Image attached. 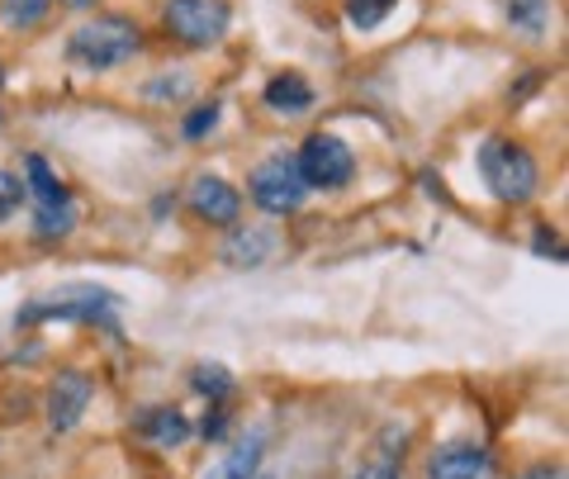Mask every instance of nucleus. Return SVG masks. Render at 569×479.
<instances>
[{
    "mask_svg": "<svg viewBox=\"0 0 569 479\" xmlns=\"http://www.w3.org/2000/svg\"><path fill=\"white\" fill-rule=\"evenodd\" d=\"M138 52H142V29L129 14H96V20L71 29V39H67V62L91 77L114 72V67L133 62Z\"/></svg>",
    "mask_w": 569,
    "mask_h": 479,
    "instance_id": "1",
    "label": "nucleus"
},
{
    "mask_svg": "<svg viewBox=\"0 0 569 479\" xmlns=\"http://www.w3.org/2000/svg\"><path fill=\"white\" fill-rule=\"evenodd\" d=\"M475 162H479V176H485V186L498 204H527V200H537V190H541V167H537V157H531L518 138H503V133H493L479 143L475 152Z\"/></svg>",
    "mask_w": 569,
    "mask_h": 479,
    "instance_id": "2",
    "label": "nucleus"
},
{
    "mask_svg": "<svg viewBox=\"0 0 569 479\" xmlns=\"http://www.w3.org/2000/svg\"><path fill=\"white\" fill-rule=\"evenodd\" d=\"M48 318H67V323H100L119 332V295L104 290V286H62L58 295L48 299H33L14 313L20 328H33V323H48Z\"/></svg>",
    "mask_w": 569,
    "mask_h": 479,
    "instance_id": "3",
    "label": "nucleus"
},
{
    "mask_svg": "<svg viewBox=\"0 0 569 479\" xmlns=\"http://www.w3.org/2000/svg\"><path fill=\"white\" fill-rule=\"evenodd\" d=\"M162 29L171 43H181L190 52H209L233 29V6H228V0H167Z\"/></svg>",
    "mask_w": 569,
    "mask_h": 479,
    "instance_id": "4",
    "label": "nucleus"
},
{
    "mask_svg": "<svg viewBox=\"0 0 569 479\" xmlns=\"http://www.w3.org/2000/svg\"><path fill=\"white\" fill-rule=\"evenodd\" d=\"M247 200H252L261 214H271V219H284V214H299L309 200V186L299 181V171H295V157H266V162L252 167V176H247Z\"/></svg>",
    "mask_w": 569,
    "mask_h": 479,
    "instance_id": "5",
    "label": "nucleus"
},
{
    "mask_svg": "<svg viewBox=\"0 0 569 479\" xmlns=\"http://www.w3.org/2000/svg\"><path fill=\"white\" fill-rule=\"evenodd\" d=\"M295 171H299V181H305L309 190H342V186H351V176H356V152L337 133L318 129V133H309L305 143H299Z\"/></svg>",
    "mask_w": 569,
    "mask_h": 479,
    "instance_id": "6",
    "label": "nucleus"
},
{
    "mask_svg": "<svg viewBox=\"0 0 569 479\" xmlns=\"http://www.w3.org/2000/svg\"><path fill=\"white\" fill-rule=\"evenodd\" d=\"M96 399V380L86 376V370H58L48 385V399H43V418L52 432H71L77 422L86 418V408Z\"/></svg>",
    "mask_w": 569,
    "mask_h": 479,
    "instance_id": "7",
    "label": "nucleus"
},
{
    "mask_svg": "<svg viewBox=\"0 0 569 479\" xmlns=\"http://www.w3.org/2000/svg\"><path fill=\"white\" fill-rule=\"evenodd\" d=\"M186 204H190V214L209 228H233L242 219V190L213 171L194 176L190 190H186Z\"/></svg>",
    "mask_w": 569,
    "mask_h": 479,
    "instance_id": "8",
    "label": "nucleus"
},
{
    "mask_svg": "<svg viewBox=\"0 0 569 479\" xmlns=\"http://www.w3.org/2000/svg\"><path fill=\"white\" fill-rule=\"evenodd\" d=\"M427 479H493V451L485 447V441H441V447H432V456H427Z\"/></svg>",
    "mask_w": 569,
    "mask_h": 479,
    "instance_id": "9",
    "label": "nucleus"
},
{
    "mask_svg": "<svg viewBox=\"0 0 569 479\" xmlns=\"http://www.w3.org/2000/svg\"><path fill=\"white\" fill-rule=\"evenodd\" d=\"M276 233L266 223H233L228 228V238L219 247L223 266H233V271H257V266H266L276 257Z\"/></svg>",
    "mask_w": 569,
    "mask_h": 479,
    "instance_id": "10",
    "label": "nucleus"
},
{
    "mask_svg": "<svg viewBox=\"0 0 569 479\" xmlns=\"http://www.w3.org/2000/svg\"><path fill=\"white\" fill-rule=\"evenodd\" d=\"M133 432H138V437H148L152 447H162V451L186 447V441L194 437L190 418L181 413V408H171V403H162V408H148V413H138V418H133Z\"/></svg>",
    "mask_w": 569,
    "mask_h": 479,
    "instance_id": "11",
    "label": "nucleus"
},
{
    "mask_svg": "<svg viewBox=\"0 0 569 479\" xmlns=\"http://www.w3.org/2000/svg\"><path fill=\"white\" fill-rule=\"evenodd\" d=\"M261 104H266V110H276V114H284V119H299V114L313 110L318 96H313V86L299 72H276L271 81L261 86Z\"/></svg>",
    "mask_w": 569,
    "mask_h": 479,
    "instance_id": "12",
    "label": "nucleus"
},
{
    "mask_svg": "<svg viewBox=\"0 0 569 479\" xmlns=\"http://www.w3.org/2000/svg\"><path fill=\"white\" fill-rule=\"evenodd\" d=\"M503 20L512 33H522L527 43H541L550 33V20H556V0H498Z\"/></svg>",
    "mask_w": 569,
    "mask_h": 479,
    "instance_id": "13",
    "label": "nucleus"
},
{
    "mask_svg": "<svg viewBox=\"0 0 569 479\" xmlns=\"http://www.w3.org/2000/svg\"><path fill=\"white\" fill-rule=\"evenodd\" d=\"M261 460H266V428H252V432H242L233 456H223L219 466L209 470V479H257Z\"/></svg>",
    "mask_w": 569,
    "mask_h": 479,
    "instance_id": "14",
    "label": "nucleus"
},
{
    "mask_svg": "<svg viewBox=\"0 0 569 479\" xmlns=\"http://www.w3.org/2000/svg\"><path fill=\"white\" fill-rule=\"evenodd\" d=\"M24 194H33V204H67L71 190L62 186V176L48 167V157L29 152L24 157Z\"/></svg>",
    "mask_w": 569,
    "mask_h": 479,
    "instance_id": "15",
    "label": "nucleus"
},
{
    "mask_svg": "<svg viewBox=\"0 0 569 479\" xmlns=\"http://www.w3.org/2000/svg\"><path fill=\"white\" fill-rule=\"evenodd\" d=\"M77 200L67 204H33V238L39 242H62L71 238V228H77Z\"/></svg>",
    "mask_w": 569,
    "mask_h": 479,
    "instance_id": "16",
    "label": "nucleus"
},
{
    "mask_svg": "<svg viewBox=\"0 0 569 479\" xmlns=\"http://www.w3.org/2000/svg\"><path fill=\"white\" fill-rule=\"evenodd\" d=\"M190 96H194L190 67H171V72H157L152 81H142V100H152V104H181Z\"/></svg>",
    "mask_w": 569,
    "mask_h": 479,
    "instance_id": "17",
    "label": "nucleus"
},
{
    "mask_svg": "<svg viewBox=\"0 0 569 479\" xmlns=\"http://www.w3.org/2000/svg\"><path fill=\"white\" fill-rule=\"evenodd\" d=\"M52 6H58V0H0V24L10 33H29L48 20Z\"/></svg>",
    "mask_w": 569,
    "mask_h": 479,
    "instance_id": "18",
    "label": "nucleus"
},
{
    "mask_svg": "<svg viewBox=\"0 0 569 479\" xmlns=\"http://www.w3.org/2000/svg\"><path fill=\"white\" fill-rule=\"evenodd\" d=\"M190 385L200 389V395L209 399V403H223L228 395H233V370H223V366H213V361H204V366H194L190 370Z\"/></svg>",
    "mask_w": 569,
    "mask_h": 479,
    "instance_id": "19",
    "label": "nucleus"
},
{
    "mask_svg": "<svg viewBox=\"0 0 569 479\" xmlns=\"http://www.w3.org/2000/svg\"><path fill=\"white\" fill-rule=\"evenodd\" d=\"M395 6H399V0H342L347 24H351V29H361V33L380 29V24L389 20V10H395Z\"/></svg>",
    "mask_w": 569,
    "mask_h": 479,
    "instance_id": "20",
    "label": "nucleus"
},
{
    "mask_svg": "<svg viewBox=\"0 0 569 479\" xmlns=\"http://www.w3.org/2000/svg\"><path fill=\"white\" fill-rule=\"evenodd\" d=\"M219 114H223V100H204V104H194V110L181 119V138H186V143H200L204 133L219 129Z\"/></svg>",
    "mask_w": 569,
    "mask_h": 479,
    "instance_id": "21",
    "label": "nucleus"
},
{
    "mask_svg": "<svg viewBox=\"0 0 569 479\" xmlns=\"http://www.w3.org/2000/svg\"><path fill=\"white\" fill-rule=\"evenodd\" d=\"M20 204H24V181L14 171H0V223H6Z\"/></svg>",
    "mask_w": 569,
    "mask_h": 479,
    "instance_id": "22",
    "label": "nucleus"
},
{
    "mask_svg": "<svg viewBox=\"0 0 569 479\" xmlns=\"http://www.w3.org/2000/svg\"><path fill=\"white\" fill-rule=\"evenodd\" d=\"M351 479H403V475L395 466V456H376V460H366V466L356 470Z\"/></svg>",
    "mask_w": 569,
    "mask_h": 479,
    "instance_id": "23",
    "label": "nucleus"
},
{
    "mask_svg": "<svg viewBox=\"0 0 569 479\" xmlns=\"http://www.w3.org/2000/svg\"><path fill=\"white\" fill-rule=\"evenodd\" d=\"M209 441H219L228 432V413H223V403H209V418H204V428H200Z\"/></svg>",
    "mask_w": 569,
    "mask_h": 479,
    "instance_id": "24",
    "label": "nucleus"
},
{
    "mask_svg": "<svg viewBox=\"0 0 569 479\" xmlns=\"http://www.w3.org/2000/svg\"><path fill=\"white\" fill-rule=\"evenodd\" d=\"M518 479H569L560 460H541V466H527Z\"/></svg>",
    "mask_w": 569,
    "mask_h": 479,
    "instance_id": "25",
    "label": "nucleus"
},
{
    "mask_svg": "<svg viewBox=\"0 0 569 479\" xmlns=\"http://www.w3.org/2000/svg\"><path fill=\"white\" fill-rule=\"evenodd\" d=\"M62 6H71V10H91L96 0H62Z\"/></svg>",
    "mask_w": 569,
    "mask_h": 479,
    "instance_id": "26",
    "label": "nucleus"
},
{
    "mask_svg": "<svg viewBox=\"0 0 569 479\" xmlns=\"http://www.w3.org/2000/svg\"><path fill=\"white\" fill-rule=\"evenodd\" d=\"M0 86H6V62H0Z\"/></svg>",
    "mask_w": 569,
    "mask_h": 479,
    "instance_id": "27",
    "label": "nucleus"
},
{
    "mask_svg": "<svg viewBox=\"0 0 569 479\" xmlns=\"http://www.w3.org/2000/svg\"><path fill=\"white\" fill-rule=\"evenodd\" d=\"M0 129H6V114H0Z\"/></svg>",
    "mask_w": 569,
    "mask_h": 479,
    "instance_id": "28",
    "label": "nucleus"
},
{
    "mask_svg": "<svg viewBox=\"0 0 569 479\" xmlns=\"http://www.w3.org/2000/svg\"><path fill=\"white\" fill-rule=\"evenodd\" d=\"M257 479H271V475H257Z\"/></svg>",
    "mask_w": 569,
    "mask_h": 479,
    "instance_id": "29",
    "label": "nucleus"
}]
</instances>
